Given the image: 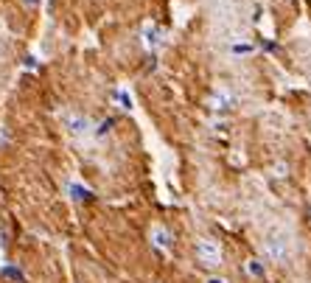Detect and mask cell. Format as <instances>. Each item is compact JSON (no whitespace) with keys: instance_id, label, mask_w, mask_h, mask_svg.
Returning <instances> with one entry per match:
<instances>
[{"instance_id":"cell-8","label":"cell","mask_w":311,"mask_h":283,"mask_svg":"<svg viewBox=\"0 0 311 283\" xmlns=\"http://www.w3.org/2000/svg\"><path fill=\"white\" fill-rule=\"evenodd\" d=\"M272 174H275V177H286V174H289V166H286V163H278V166H272Z\"/></svg>"},{"instance_id":"cell-1","label":"cell","mask_w":311,"mask_h":283,"mask_svg":"<svg viewBox=\"0 0 311 283\" xmlns=\"http://www.w3.org/2000/svg\"><path fill=\"white\" fill-rule=\"evenodd\" d=\"M264 252H267V258L272 264H286L292 255V238L286 233H280V230L269 233L267 241H264Z\"/></svg>"},{"instance_id":"cell-3","label":"cell","mask_w":311,"mask_h":283,"mask_svg":"<svg viewBox=\"0 0 311 283\" xmlns=\"http://www.w3.org/2000/svg\"><path fill=\"white\" fill-rule=\"evenodd\" d=\"M233 101H235V95L230 90H216L211 95V107H213V110H230Z\"/></svg>"},{"instance_id":"cell-7","label":"cell","mask_w":311,"mask_h":283,"mask_svg":"<svg viewBox=\"0 0 311 283\" xmlns=\"http://www.w3.org/2000/svg\"><path fill=\"white\" fill-rule=\"evenodd\" d=\"M247 272H250V275H255V278H264V275H267L264 266H261L258 261H250V264H247Z\"/></svg>"},{"instance_id":"cell-6","label":"cell","mask_w":311,"mask_h":283,"mask_svg":"<svg viewBox=\"0 0 311 283\" xmlns=\"http://www.w3.org/2000/svg\"><path fill=\"white\" fill-rule=\"evenodd\" d=\"M155 241H157V244H163V247H168V244H171V233L157 227V230H155Z\"/></svg>"},{"instance_id":"cell-5","label":"cell","mask_w":311,"mask_h":283,"mask_svg":"<svg viewBox=\"0 0 311 283\" xmlns=\"http://www.w3.org/2000/svg\"><path fill=\"white\" fill-rule=\"evenodd\" d=\"M253 51H255V48H253V45H244V42H238V45L230 48V54H233V57H250Z\"/></svg>"},{"instance_id":"cell-2","label":"cell","mask_w":311,"mask_h":283,"mask_svg":"<svg viewBox=\"0 0 311 283\" xmlns=\"http://www.w3.org/2000/svg\"><path fill=\"white\" fill-rule=\"evenodd\" d=\"M196 261L208 269H216L222 266V247L213 241V238H199L196 241Z\"/></svg>"},{"instance_id":"cell-4","label":"cell","mask_w":311,"mask_h":283,"mask_svg":"<svg viewBox=\"0 0 311 283\" xmlns=\"http://www.w3.org/2000/svg\"><path fill=\"white\" fill-rule=\"evenodd\" d=\"M67 129H70L73 135H84V132H87V118H81V115H70V118H67Z\"/></svg>"}]
</instances>
